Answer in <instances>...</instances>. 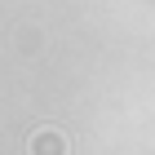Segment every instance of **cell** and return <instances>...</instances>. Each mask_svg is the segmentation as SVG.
Returning <instances> with one entry per match:
<instances>
[{
  "label": "cell",
  "mask_w": 155,
  "mask_h": 155,
  "mask_svg": "<svg viewBox=\"0 0 155 155\" xmlns=\"http://www.w3.org/2000/svg\"><path fill=\"white\" fill-rule=\"evenodd\" d=\"M27 155H71V142L62 129H36L27 137Z\"/></svg>",
  "instance_id": "obj_1"
}]
</instances>
